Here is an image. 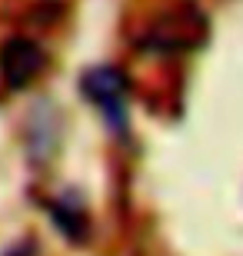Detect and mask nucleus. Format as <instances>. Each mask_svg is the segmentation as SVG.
Segmentation results:
<instances>
[{"label":"nucleus","instance_id":"f257e3e1","mask_svg":"<svg viewBox=\"0 0 243 256\" xmlns=\"http://www.w3.org/2000/svg\"><path fill=\"white\" fill-rule=\"evenodd\" d=\"M206 40V17L196 4H177L173 10L160 14L137 34L133 47L153 57H173L187 50L203 47Z\"/></svg>","mask_w":243,"mask_h":256},{"label":"nucleus","instance_id":"f03ea898","mask_svg":"<svg viewBox=\"0 0 243 256\" xmlns=\"http://www.w3.org/2000/svg\"><path fill=\"white\" fill-rule=\"evenodd\" d=\"M80 94L90 106H97V114L103 116V124L113 136H127V106H130V80L120 66L100 64L84 70L80 76Z\"/></svg>","mask_w":243,"mask_h":256},{"label":"nucleus","instance_id":"7ed1b4c3","mask_svg":"<svg viewBox=\"0 0 243 256\" xmlns=\"http://www.w3.org/2000/svg\"><path fill=\"white\" fill-rule=\"evenodd\" d=\"M47 54L30 37H7L0 44V80L7 90H24L44 74Z\"/></svg>","mask_w":243,"mask_h":256},{"label":"nucleus","instance_id":"20e7f679","mask_svg":"<svg viewBox=\"0 0 243 256\" xmlns=\"http://www.w3.org/2000/svg\"><path fill=\"white\" fill-rule=\"evenodd\" d=\"M47 216H50V223L60 230V236L70 240V243H84V240L90 236L87 206L74 190H64V193H57V196H50L47 200Z\"/></svg>","mask_w":243,"mask_h":256},{"label":"nucleus","instance_id":"39448f33","mask_svg":"<svg viewBox=\"0 0 243 256\" xmlns=\"http://www.w3.org/2000/svg\"><path fill=\"white\" fill-rule=\"evenodd\" d=\"M50 110H54V106L40 104V106H34V114H30L27 146H30V160L34 163H37L40 156L54 153V146H57V120H50Z\"/></svg>","mask_w":243,"mask_h":256}]
</instances>
